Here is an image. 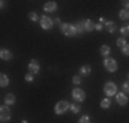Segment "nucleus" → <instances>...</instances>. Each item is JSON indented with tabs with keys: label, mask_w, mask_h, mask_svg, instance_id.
I'll use <instances>...</instances> for the list:
<instances>
[{
	"label": "nucleus",
	"mask_w": 129,
	"mask_h": 123,
	"mask_svg": "<svg viewBox=\"0 0 129 123\" xmlns=\"http://www.w3.org/2000/svg\"><path fill=\"white\" fill-rule=\"evenodd\" d=\"M95 25L96 23L93 21L85 19V21H81L78 25H76V27H77L78 33H84V32H92V30H95Z\"/></svg>",
	"instance_id": "f257e3e1"
},
{
	"label": "nucleus",
	"mask_w": 129,
	"mask_h": 123,
	"mask_svg": "<svg viewBox=\"0 0 129 123\" xmlns=\"http://www.w3.org/2000/svg\"><path fill=\"white\" fill-rule=\"evenodd\" d=\"M59 29H60V32H62L64 36H67V37H73V36L78 34L77 27H76L74 25H70V23H60Z\"/></svg>",
	"instance_id": "f03ea898"
},
{
	"label": "nucleus",
	"mask_w": 129,
	"mask_h": 123,
	"mask_svg": "<svg viewBox=\"0 0 129 123\" xmlns=\"http://www.w3.org/2000/svg\"><path fill=\"white\" fill-rule=\"evenodd\" d=\"M69 108H70V104L67 103L66 100L58 101V104L55 105V113H56V115H62V113H64Z\"/></svg>",
	"instance_id": "7ed1b4c3"
},
{
	"label": "nucleus",
	"mask_w": 129,
	"mask_h": 123,
	"mask_svg": "<svg viewBox=\"0 0 129 123\" xmlns=\"http://www.w3.org/2000/svg\"><path fill=\"white\" fill-rule=\"evenodd\" d=\"M104 69L107 70L109 73H114L117 70V67H118V64H117V62L114 59H111V57H104Z\"/></svg>",
	"instance_id": "20e7f679"
},
{
	"label": "nucleus",
	"mask_w": 129,
	"mask_h": 123,
	"mask_svg": "<svg viewBox=\"0 0 129 123\" xmlns=\"http://www.w3.org/2000/svg\"><path fill=\"white\" fill-rule=\"evenodd\" d=\"M103 92L106 93L107 97L114 96V94H117V85L114 84V82H107V84L104 85V88H103Z\"/></svg>",
	"instance_id": "39448f33"
},
{
	"label": "nucleus",
	"mask_w": 129,
	"mask_h": 123,
	"mask_svg": "<svg viewBox=\"0 0 129 123\" xmlns=\"http://www.w3.org/2000/svg\"><path fill=\"white\" fill-rule=\"evenodd\" d=\"M0 119H2V122H7L11 119V111L8 105H3L0 108Z\"/></svg>",
	"instance_id": "423d86ee"
},
{
	"label": "nucleus",
	"mask_w": 129,
	"mask_h": 123,
	"mask_svg": "<svg viewBox=\"0 0 129 123\" xmlns=\"http://www.w3.org/2000/svg\"><path fill=\"white\" fill-rule=\"evenodd\" d=\"M72 96H73V98H74V101L81 103V101L85 100V92L82 90V89H80V88H76L74 90H73Z\"/></svg>",
	"instance_id": "0eeeda50"
},
{
	"label": "nucleus",
	"mask_w": 129,
	"mask_h": 123,
	"mask_svg": "<svg viewBox=\"0 0 129 123\" xmlns=\"http://www.w3.org/2000/svg\"><path fill=\"white\" fill-rule=\"evenodd\" d=\"M40 25H41V27L44 30H50V29H52V26H54V21L44 15V17H41V19H40Z\"/></svg>",
	"instance_id": "6e6552de"
},
{
	"label": "nucleus",
	"mask_w": 129,
	"mask_h": 123,
	"mask_svg": "<svg viewBox=\"0 0 129 123\" xmlns=\"http://www.w3.org/2000/svg\"><path fill=\"white\" fill-rule=\"evenodd\" d=\"M29 71H30V74H39V71H40L39 60H36V59L30 60V63H29Z\"/></svg>",
	"instance_id": "1a4fd4ad"
},
{
	"label": "nucleus",
	"mask_w": 129,
	"mask_h": 123,
	"mask_svg": "<svg viewBox=\"0 0 129 123\" xmlns=\"http://www.w3.org/2000/svg\"><path fill=\"white\" fill-rule=\"evenodd\" d=\"M44 11L45 12H54V11H56V3H55V2H47L44 4Z\"/></svg>",
	"instance_id": "9d476101"
},
{
	"label": "nucleus",
	"mask_w": 129,
	"mask_h": 123,
	"mask_svg": "<svg viewBox=\"0 0 129 123\" xmlns=\"http://www.w3.org/2000/svg\"><path fill=\"white\" fill-rule=\"evenodd\" d=\"M117 103L119 104V105H126L128 104V97L125 93H118L117 94Z\"/></svg>",
	"instance_id": "9b49d317"
},
{
	"label": "nucleus",
	"mask_w": 129,
	"mask_h": 123,
	"mask_svg": "<svg viewBox=\"0 0 129 123\" xmlns=\"http://www.w3.org/2000/svg\"><path fill=\"white\" fill-rule=\"evenodd\" d=\"M0 57H2L3 60H10L11 57H13V53H11L8 49H2V51H0Z\"/></svg>",
	"instance_id": "f8f14e48"
},
{
	"label": "nucleus",
	"mask_w": 129,
	"mask_h": 123,
	"mask_svg": "<svg viewBox=\"0 0 129 123\" xmlns=\"http://www.w3.org/2000/svg\"><path fill=\"white\" fill-rule=\"evenodd\" d=\"M106 29L109 33H115L118 30V27H117V25L113 21H110V22H106Z\"/></svg>",
	"instance_id": "ddd939ff"
},
{
	"label": "nucleus",
	"mask_w": 129,
	"mask_h": 123,
	"mask_svg": "<svg viewBox=\"0 0 129 123\" xmlns=\"http://www.w3.org/2000/svg\"><path fill=\"white\" fill-rule=\"evenodd\" d=\"M110 52H111V49H110L109 45H102V47H100V55H102V56L109 57Z\"/></svg>",
	"instance_id": "4468645a"
},
{
	"label": "nucleus",
	"mask_w": 129,
	"mask_h": 123,
	"mask_svg": "<svg viewBox=\"0 0 129 123\" xmlns=\"http://www.w3.org/2000/svg\"><path fill=\"white\" fill-rule=\"evenodd\" d=\"M8 84H10L8 77L6 75V74H2V75H0V86H2V88H6V86H8Z\"/></svg>",
	"instance_id": "2eb2a0df"
},
{
	"label": "nucleus",
	"mask_w": 129,
	"mask_h": 123,
	"mask_svg": "<svg viewBox=\"0 0 129 123\" xmlns=\"http://www.w3.org/2000/svg\"><path fill=\"white\" fill-rule=\"evenodd\" d=\"M4 103H6V105H13V104L15 103V96L11 94V93H8L4 98Z\"/></svg>",
	"instance_id": "dca6fc26"
},
{
	"label": "nucleus",
	"mask_w": 129,
	"mask_h": 123,
	"mask_svg": "<svg viewBox=\"0 0 129 123\" xmlns=\"http://www.w3.org/2000/svg\"><path fill=\"white\" fill-rule=\"evenodd\" d=\"M80 73H81L82 75H89L91 74V67L88 66V64H84V66L80 69Z\"/></svg>",
	"instance_id": "f3484780"
},
{
	"label": "nucleus",
	"mask_w": 129,
	"mask_h": 123,
	"mask_svg": "<svg viewBox=\"0 0 129 123\" xmlns=\"http://www.w3.org/2000/svg\"><path fill=\"white\" fill-rule=\"evenodd\" d=\"M110 104H111V100H110L109 97H106V98H103L102 100V103H100V107H102L103 109H107L110 107Z\"/></svg>",
	"instance_id": "a211bd4d"
},
{
	"label": "nucleus",
	"mask_w": 129,
	"mask_h": 123,
	"mask_svg": "<svg viewBox=\"0 0 129 123\" xmlns=\"http://www.w3.org/2000/svg\"><path fill=\"white\" fill-rule=\"evenodd\" d=\"M119 18H121L122 21H126V19H129V10H121L119 11Z\"/></svg>",
	"instance_id": "6ab92c4d"
},
{
	"label": "nucleus",
	"mask_w": 129,
	"mask_h": 123,
	"mask_svg": "<svg viewBox=\"0 0 129 123\" xmlns=\"http://www.w3.org/2000/svg\"><path fill=\"white\" fill-rule=\"evenodd\" d=\"M121 34H122V37H126V36H129V25H124V26L121 27Z\"/></svg>",
	"instance_id": "aec40b11"
},
{
	"label": "nucleus",
	"mask_w": 129,
	"mask_h": 123,
	"mask_svg": "<svg viewBox=\"0 0 129 123\" xmlns=\"http://www.w3.org/2000/svg\"><path fill=\"white\" fill-rule=\"evenodd\" d=\"M117 45H118L119 48H124L125 45H126V40H125V37H121V38H118L117 40Z\"/></svg>",
	"instance_id": "412c9836"
},
{
	"label": "nucleus",
	"mask_w": 129,
	"mask_h": 123,
	"mask_svg": "<svg viewBox=\"0 0 129 123\" xmlns=\"http://www.w3.org/2000/svg\"><path fill=\"white\" fill-rule=\"evenodd\" d=\"M78 123H91V119H89V116L88 115H84V116H81L80 118V120Z\"/></svg>",
	"instance_id": "4be33fe9"
},
{
	"label": "nucleus",
	"mask_w": 129,
	"mask_h": 123,
	"mask_svg": "<svg viewBox=\"0 0 129 123\" xmlns=\"http://www.w3.org/2000/svg\"><path fill=\"white\" fill-rule=\"evenodd\" d=\"M122 90H124V93H125V94L129 93V79L124 82V85H122Z\"/></svg>",
	"instance_id": "5701e85b"
},
{
	"label": "nucleus",
	"mask_w": 129,
	"mask_h": 123,
	"mask_svg": "<svg viewBox=\"0 0 129 123\" xmlns=\"http://www.w3.org/2000/svg\"><path fill=\"white\" fill-rule=\"evenodd\" d=\"M29 19L33 21V22H35V21H37V19H39L37 14H36V12H30V14H29Z\"/></svg>",
	"instance_id": "b1692460"
},
{
	"label": "nucleus",
	"mask_w": 129,
	"mask_h": 123,
	"mask_svg": "<svg viewBox=\"0 0 129 123\" xmlns=\"http://www.w3.org/2000/svg\"><path fill=\"white\" fill-rule=\"evenodd\" d=\"M70 109H72V112H74V113L80 112V107L76 105V104H72V105H70Z\"/></svg>",
	"instance_id": "393cba45"
},
{
	"label": "nucleus",
	"mask_w": 129,
	"mask_h": 123,
	"mask_svg": "<svg viewBox=\"0 0 129 123\" xmlns=\"http://www.w3.org/2000/svg\"><path fill=\"white\" fill-rule=\"evenodd\" d=\"M73 84L80 85V84H81V78H80L78 75H74V77H73Z\"/></svg>",
	"instance_id": "a878e982"
},
{
	"label": "nucleus",
	"mask_w": 129,
	"mask_h": 123,
	"mask_svg": "<svg viewBox=\"0 0 129 123\" xmlns=\"http://www.w3.org/2000/svg\"><path fill=\"white\" fill-rule=\"evenodd\" d=\"M122 53H124L125 56H129V45H128V44L125 45L124 48H122Z\"/></svg>",
	"instance_id": "bb28decb"
},
{
	"label": "nucleus",
	"mask_w": 129,
	"mask_h": 123,
	"mask_svg": "<svg viewBox=\"0 0 129 123\" xmlns=\"http://www.w3.org/2000/svg\"><path fill=\"white\" fill-rule=\"evenodd\" d=\"M121 4L124 6L125 10H129V0H124V2H121Z\"/></svg>",
	"instance_id": "cd10ccee"
},
{
	"label": "nucleus",
	"mask_w": 129,
	"mask_h": 123,
	"mask_svg": "<svg viewBox=\"0 0 129 123\" xmlns=\"http://www.w3.org/2000/svg\"><path fill=\"white\" fill-rule=\"evenodd\" d=\"M25 79H26V82H32L33 81V75H32V74H26V77H25Z\"/></svg>",
	"instance_id": "c85d7f7f"
},
{
	"label": "nucleus",
	"mask_w": 129,
	"mask_h": 123,
	"mask_svg": "<svg viewBox=\"0 0 129 123\" xmlns=\"http://www.w3.org/2000/svg\"><path fill=\"white\" fill-rule=\"evenodd\" d=\"M102 27H103V25H100V23L95 25V29H96V30H102Z\"/></svg>",
	"instance_id": "c756f323"
},
{
	"label": "nucleus",
	"mask_w": 129,
	"mask_h": 123,
	"mask_svg": "<svg viewBox=\"0 0 129 123\" xmlns=\"http://www.w3.org/2000/svg\"><path fill=\"white\" fill-rule=\"evenodd\" d=\"M100 23H104V25H106V19H104V18H100Z\"/></svg>",
	"instance_id": "7c9ffc66"
},
{
	"label": "nucleus",
	"mask_w": 129,
	"mask_h": 123,
	"mask_svg": "<svg viewBox=\"0 0 129 123\" xmlns=\"http://www.w3.org/2000/svg\"><path fill=\"white\" fill-rule=\"evenodd\" d=\"M21 123H29V122H27V120H22V122H21Z\"/></svg>",
	"instance_id": "2f4dec72"
},
{
	"label": "nucleus",
	"mask_w": 129,
	"mask_h": 123,
	"mask_svg": "<svg viewBox=\"0 0 129 123\" xmlns=\"http://www.w3.org/2000/svg\"><path fill=\"white\" fill-rule=\"evenodd\" d=\"M128 79H129V74H128Z\"/></svg>",
	"instance_id": "473e14b6"
}]
</instances>
